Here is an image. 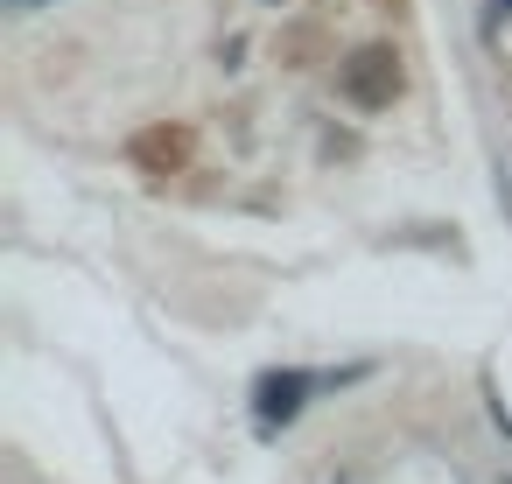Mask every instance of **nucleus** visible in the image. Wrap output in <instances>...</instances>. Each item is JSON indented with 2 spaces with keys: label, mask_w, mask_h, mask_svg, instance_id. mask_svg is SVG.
<instances>
[{
  "label": "nucleus",
  "mask_w": 512,
  "mask_h": 484,
  "mask_svg": "<svg viewBox=\"0 0 512 484\" xmlns=\"http://www.w3.org/2000/svg\"><path fill=\"white\" fill-rule=\"evenodd\" d=\"M15 8H43V0H15Z\"/></svg>",
  "instance_id": "3"
},
{
  "label": "nucleus",
  "mask_w": 512,
  "mask_h": 484,
  "mask_svg": "<svg viewBox=\"0 0 512 484\" xmlns=\"http://www.w3.org/2000/svg\"><path fill=\"white\" fill-rule=\"evenodd\" d=\"M302 393H316V379H309V372H267V379L253 386V414H260V428L295 421V414H302Z\"/></svg>",
  "instance_id": "1"
},
{
  "label": "nucleus",
  "mask_w": 512,
  "mask_h": 484,
  "mask_svg": "<svg viewBox=\"0 0 512 484\" xmlns=\"http://www.w3.org/2000/svg\"><path fill=\"white\" fill-rule=\"evenodd\" d=\"M344 92H351L358 106H386V99L400 92V71H393V57H379V50H372V57H358V64L344 71Z\"/></svg>",
  "instance_id": "2"
},
{
  "label": "nucleus",
  "mask_w": 512,
  "mask_h": 484,
  "mask_svg": "<svg viewBox=\"0 0 512 484\" xmlns=\"http://www.w3.org/2000/svg\"><path fill=\"white\" fill-rule=\"evenodd\" d=\"M498 8H505V0H498Z\"/></svg>",
  "instance_id": "4"
}]
</instances>
